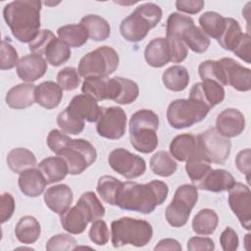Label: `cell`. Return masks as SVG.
Returning <instances> with one entry per match:
<instances>
[{"label": "cell", "instance_id": "cell-1", "mask_svg": "<svg viewBox=\"0 0 251 251\" xmlns=\"http://www.w3.org/2000/svg\"><path fill=\"white\" fill-rule=\"evenodd\" d=\"M168 193V184L162 180L154 179L147 183L126 181L119 191L116 206L126 211L150 214L166 201Z\"/></svg>", "mask_w": 251, "mask_h": 251}, {"label": "cell", "instance_id": "cell-2", "mask_svg": "<svg viewBox=\"0 0 251 251\" xmlns=\"http://www.w3.org/2000/svg\"><path fill=\"white\" fill-rule=\"evenodd\" d=\"M47 145L52 152L65 159L69 174L80 175L96 160L95 147L87 140L72 139L58 129H52L47 136Z\"/></svg>", "mask_w": 251, "mask_h": 251}, {"label": "cell", "instance_id": "cell-3", "mask_svg": "<svg viewBox=\"0 0 251 251\" xmlns=\"http://www.w3.org/2000/svg\"><path fill=\"white\" fill-rule=\"evenodd\" d=\"M41 4L38 0H17L4 7V20L20 42L29 43L38 34Z\"/></svg>", "mask_w": 251, "mask_h": 251}, {"label": "cell", "instance_id": "cell-4", "mask_svg": "<svg viewBox=\"0 0 251 251\" xmlns=\"http://www.w3.org/2000/svg\"><path fill=\"white\" fill-rule=\"evenodd\" d=\"M105 216V208L92 191L84 192L78 199L75 206L69 208L60 215L63 228L72 233H82L87 225Z\"/></svg>", "mask_w": 251, "mask_h": 251}, {"label": "cell", "instance_id": "cell-5", "mask_svg": "<svg viewBox=\"0 0 251 251\" xmlns=\"http://www.w3.org/2000/svg\"><path fill=\"white\" fill-rule=\"evenodd\" d=\"M162 9L155 3H143L137 6L120 25L122 36L130 42L143 40L148 31L154 28L162 19Z\"/></svg>", "mask_w": 251, "mask_h": 251}, {"label": "cell", "instance_id": "cell-6", "mask_svg": "<svg viewBox=\"0 0 251 251\" xmlns=\"http://www.w3.org/2000/svg\"><path fill=\"white\" fill-rule=\"evenodd\" d=\"M159 117L152 110L141 109L131 115L129 120V140L138 152L148 154L158 146L157 129Z\"/></svg>", "mask_w": 251, "mask_h": 251}, {"label": "cell", "instance_id": "cell-7", "mask_svg": "<svg viewBox=\"0 0 251 251\" xmlns=\"http://www.w3.org/2000/svg\"><path fill=\"white\" fill-rule=\"evenodd\" d=\"M152 236V226L144 220L123 217L111 224V239L115 248L125 245L142 247L149 243Z\"/></svg>", "mask_w": 251, "mask_h": 251}, {"label": "cell", "instance_id": "cell-8", "mask_svg": "<svg viewBox=\"0 0 251 251\" xmlns=\"http://www.w3.org/2000/svg\"><path fill=\"white\" fill-rule=\"evenodd\" d=\"M120 58L116 50L110 46H100L85 54L78 63L77 73L82 77H108L118 68Z\"/></svg>", "mask_w": 251, "mask_h": 251}, {"label": "cell", "instance_id": "cell-9", "mask_svg": "<svg viewBox=\"0 0 251 251\" xmlns=\"http://www.w3.org/2000/svg\"><path fill=\"white\" fill-rule=\"evenodd\" d=\"M209 111L210 109L198 100L176 99L168 107L167 120L174 128H185L203 121Z\"/></svg>", "mask_w": 251, "mask_h": 251}, {"label": "cell", "instance_id": "cell-10", "mask_svg": "<svg viewBox=\"0 0 251 251\" xmlns=\"http://www.w3.org/2000/svg\"><path fill=\"white\" fill-rule=\"evenodd\" d=\"M198 200V188L193 184L179 185L173 200L165 211V217L170 226L180 227L186 225L191 210Z\"/></svg>", "mask_w": 251, "mask_h": 251}, {"label": "cell", "instance_id": "cell-11", "mask_svg": "<svg viewBox=\"0 0 251 251\" xmlns=\"http://www.w3.org/2000/svg\"><path fill=\"white\" fill-rule=\"evenodd\" d=\"M197 150L211 163L223 164L229 156L231 142L216 127H211L196 136Z\"/></svg>", "mask_w": 251, "mask_h": 251}, {"label": "cell", "instance_id": "cell-12", "mask_svg": "<svg viewBox=\"0 0 251 251\" xmlns=\"http://www.w3.org/2000/svg\"><path fill=\"white\" fill-rule=\"evenodd\" d=\"M108 163L116 173L127 179L139 177L146 171L145 160L125 148H116L111 151Z\"/></svg>", "mask_w": 251, "mask_h": 251}, {"label": "cell", "instance_id": "cell-13", "mask_svg": "<svg viewBox=\"0 0 251 251\" xmlns=\"http://www.w3.org/2000/svg\"><path fill=\"white\" fill-rule=\"evenodd\" d=\"M126 115L121 107H103L97 121V133L107 139H120L126 133Z\"/></svg>", "mask_w": 251, "mask_h": 251}, {"label": "cell", "instance_id": "cell-14", "mask_svg": "<svg viewBox=\"0 0 251 251\" xmlns=\"http://www.w3.org/2000/svg\"><path fill=\"white\" fill-rule=\"evenodd\" d=\"M81 91L83 94L93 97L96 101L110 99L117 102L122 92L121 76L113 78L100 76L85 77L82 82Z\"/></svg>", "mask_w": 251, "mask_h": 251}, {"label": "cell", "instance_id": "cell-15", "mask_svg": "<svg viewBox=\"0 0 251 251\" xmlns=\"http://www.w3.org/2000/svg\"><path fill=\"white\" fill-rule=\"evenodd\" d=\"M228 205L247 230L251 228V192L247 185L235 182L228 190Z\"/></svg>", "mask_w": 251, "mask_h": 251}, {"label": "cell", "instance_id": "cell-16", "mask_svg": "<svg viewBox=\"0 0 251 251\" xmlns=\"http://www.w3.org/2000/svg\"><path fill=\"white\" fill-rule=\"evenodd\" d=\"M219 62L223 68L226 85H230L241 92L251 89L250 69L243 67L232 58H222Z\"/></svg>", "mask_w": 251, "mask_h": 251}, {"label": "cell", "instance_id": "cell-17", "mask_svg": "<svg viewBox=\"0 0 251 251\" xmlns=\"http://www.w3.org/2000/svg\"><path fill=\"white\" fill-rule=\"evenodd\" d=\"M226 92L224 86L213 80H202L193 84L189 92V98L198 100L209 109L222 103Z\"/></svg>", "mask_w": 251, "mask_h": 251}, {"label": "cell", "instance_id": "cell-18", "mask_svg": "<svg viewBox=\"0 0 251 251\" xmlns=\"http://www.w3.org/2000/svg\"><path fill=\"white\" fill-rule=\"evenodd\" d=\"M245 128V117L237 109L228 108L222 111L216 120V129L224 136H238Z\"/></svg>", "mask_w": 251, "mask_h": 251}, {"label": "cell", "instance_id": "cell-19", "mask_svg": "<svg viewBox=\"0 0 251 251\" xmlns=\"http://www.w3.org/2000/svg\"><path fill=\"white\" fill-rule=\"evenodd\" d=\"M47 71V62L40 55L29 54L20 59L17 65V74L19 77L31 83L42 77Z\"/></svg>", "mask_w": 251, "mask_h": 251}, {"label": "cell", "instance_id": "cell-20", "mask_svg": "<svg viewBox=\"0 0 251 251\" xmlns=\"http://www.w3.org/2000/svg\"><path fill=\"white\" fill-rule=\"evenodd\" d=\"M74 194L71 187L67 184H57L47 188L44 192V202L54 213L62 215L72 205Z\"/></svg>", "mask_w": 251, "mask_h": 251}, {"label": "cell", "instance_id": "cell-21", "mask_svg": "<svg viewBox=\"0 0 251 251\" xmlns=\"http://www.w3.org/2000/svg\"><path fill=\"white\" fill-rule=\"evenodd\" d=\"M66 109L77 118L88 123L97 122L101 111L97 101L87 94L75 96Z\"/></svg>", "mask_w": 251, "mask_h": 251}, {"label": "cell", "instance_id": "cell-22", "mask_svg": "<svg viewBox=\"0 0 251 251\" xmlns=\"http://www.w3.org/2000/svg\"><path fill=\"white\" fill-rule=\"evenodd\" d=\"M234 183L235 179L228 171L212 169L202 180L196 183V187L210 192H223L228 191Z\"/></svg>", "mask_w": 251, "mask_h": 251}, {"label": "cell", "instance_id": "cell-23", "mask_svg": "<svg viewBox=\"0 0 251 251\" xmlns=\"http://www.w3.org/2000/svg\"><path fill=\"white\" fill-rule=\"evenodd\" d=\"M35 88L32 83H20L13 86L6 94V103L12 109H25L35 103Z\"/></svg>", "mask_w": 251, "mask_h": 251}, {"label": "cell", "instance_id": "cell-24", "mask_svg": "<svg viewBox=\"0 0 251 251\" xmlns=\"http://www.w3.org/2000/svg\"><path fill=\"white\" fill-rule=\"evenodd\" d=\"M146 63L153 68H162L171 62V51L166 37L152 39L144 50Z\"/></svg>", "mask_w": 251, "mask_h": 251}, {"label": "cell", "instance_id": "cell-25", "mask_svg": "<svg viewBox=\"0 0 251 251\" xmlns=\"http://www.w3.org/2000/svg\"><path fill=\"white\" fill-rule=\"evenodd\" d=\"M20 190L28 197H37L45 189L47 181L38 169H28L20 174L19 176Z\"/></svg>", "mask_w": 251, "mask_h": 251}, {"label": "cell", "instance_id": "cell-26", "mask_svg": "<svg viewBox=\"0 0 251 251\" xmlns=\"http://www.w3.org/2000/svg\"><path fill=\"white\" fill-rule=\"evenodd\" d=\"M62 98L63 89L54 81H43L35 88V103L47 110L58 107Z\"/></svg>", "mask_w": 251, "mask_h": 251}, {"label": "cell", "instance_id": "cell-27", "mask_svg": "<svg viewBox=\"0 0 251 251\" xmlns=\"http://www.w3.org/2000/svg\"><path fill=\"white\" fill-rule=\"evenodd\" d=\"M38 170L45 177L47 183H55L63 180L69 174V167L64 158L60 156L47 157L38 165Z\"/></svg>", "mask_w": 251, "mask_h": 251}, {"label": "cell", "instance_id": "cell-28", "mask_svg": "<svg viewBox=\"0 0 251 251\" xmlns=\"http://www.w3.org/2000/svg\"><path fill=\"white\" fill-rule=\"evenodd\" d=\"M197 151L196 136L190 133L176 135L170 144L171 155L179 162H186Z\"/></svg>", "mask_w": 251, "mask_h": 251}, {"label": "cell", "instance_id": "cell-29", "mask_svg": "<svg viewBox=\"0 0 251 251\" xmlns=\"http://www.w3.org/2000/svg\"><path fill=\"white\" fill-rule=\"evenodd\" d=\"M41 233L39 222L32 216L22 217L16 225L17 239L24 244H32L37 241Z\"/></svg>", "mask_w": 251, "mask_h": 251}, {"label": "cell", "instance_id": "cell-30", "mask_svg": "<svg viewBox=\"0 0 251 251\" xmlns=\"http://www.w3.org/2000/svg\"><path fill=\"white\" fill-rule=\"evenodd\" d=\"M179 37L184 42L186 47L195 53H204L210 46L209 37L203 30L193 24L187 25L179 33Z\"/></svg>", "mask_w": 251, "mask_h": 251}, {"label": "cell", "instance_id": "cell-31", "mask_svg": "<svg viewBox=\"0 0 251 251\" xmlns=\"http://www.w3.org/2000/svg\"><path fill=\"white\" fill-rule=\"evenodd\" d=\"M7 165L16 174L33 168L36 165L35 155L28 149L19 147L12 149L7 155Z\"/></svg>", "mask_w": 251, "mask_h": 251}, {"label": "cell", "instance_id": "cell-32", "mask_svg": "<svg viewBox=\"0 0 251 251\" xmlns=\"http://www.w3.org/2000/svg\"><path fill=\"white\" fill-rule=\"evenodd\" d=\"M162 81L165 87L171 91H182L189 83L188 71L179 65L172 66L163 73Z\"/></svg>", "mask_w": 251, "mask_h": 251}, {"label": "cell", "instance_id": "cell-33", "mask_svg": "<svg viewBox=\"0 0 251 251\" xmlns=\"http://www.w3.org/2000/svg\"><path fill=\"white\" fill-rule=\"evenodd\" d=\"M79 24L86 28L89 38L94 41H103L110 36L111 27L109 23L98 15H86L80 20Z\"/></svg>", "mask_w": 251, "mask_h": 251}, {"label": "cell", "instance_id": "cell-34", "mask_svg": "<svg viewBox=\"0 0 251 251\" xmlns=\"http://www.w3.org/2000/svg\"><path fill=\"white\" fill-rule=\"evenodd\" d=\"M57 34L69 47L74 48L81 47L89 38L86 28L81 24L63 25L58 28Z\"/></svg>", "mask_w": 251, "mask_h": 251}, {"label": "cell", "instance_id": "cell-35", "mask_svg": "<svg viewBox=\"0 0 251 251\" xmlns=\"http://www.w3.org/2000/svg\"><path fill=\"white\" fill-rule=\"evenodd\" d=\"M219 224L218 214L209 208L200 210L192 220V229L198 235H210Z\"/></svg>", "mask_w": 251, "mask_h": 251}, {"label": "cell", "instance_id": "cell-36", "mask_svg": "<svg viewBox=\"0 0 251 251\" xmlns=\"http://www.w3.org/2000/svg\"><path fill=\"white\" fill-rule=\"evenodd\" d=\"M199 24L201 29L207 36L218 40L224 31L226 18L217 12L208 11L200 16Z\"/></svg>", "mask_w": 251, "mask_h": 251}, {"label": "cell", "instance_id": "cell-37", "mask_svg": "<svg viewBox=\"0 0 251 251\" xmlns=\"http://www.w3.org/2000/svg\"><path fill=\"white\" fill-rule=\"evenodd\" d=\"M212 170L211 162L198 150L185 164V171L193 183H198Z\"/></svg>", "mask_w": 251, "mask_h": 251}, {"label": "cell", "instance_id": "cell-38", "mask_svg": "<svg viewBox=\"0 0 251 251\" xmlns=\"http://www.w3.org/2000/svg\"><path fill=\"white\" fill-rule=\"evenodd\" d=\"M243 36L239 23L232 18H226V25L218 39L219 44L228 51H233Z\"/></svg>", "mask_w": 251, "mask_h": 251}, {"label": "cell", "instance_id": "cell-39", "mask_svg": "<svg viewBox=\"0 0 251 251\" xmlns=\"http://www.w3.org/2000/svg\"><path fill=\"white\" fill-rule=\"evenodd\" d=\"M150 169L153 174L162 177H168L176 173L177 164L167 151L161 150L151 157Z\"/></svg>", "mask_w": 251, "mask_h": 251}, {"label": "cell", "instance_id": "cell-40", "mask_svg": "<svg viewBox=\"0 0 251 251\" xmlns=\"http://www.w3.org/2000/svg\"><path fill=\"white\" fill-rule=\"evenodd\" d=\"M45 60L53 67H59L65 64L72 55L70 47L60 38L55 37L47 46L45 52Z\"/></svg>", "mask_w": 251, "mask_h": 251}, {"label": "cell", "instance_id": "cell-41", "mask_svg": "<svg viewBox=\"0 0 251 251\" xmlns=\"http://www.w3.org/2000/svg\"><path fill=\"white\" fill-rule=\"evenodd\" d=\"M123 182L112 176H102L98 179L96 190L104 202L116 206L117 197Z\"/></svg>", "mask_w": 251, "mask_h": 251}, {"label": "cell", "instance_id": "cell-42", "mask_svg": "<svg viewBox=\"0 0 251 251\" xmlns=\"http://www.w3.org/2000/svg\"><path fill=\"white\" fill-rule=\"evenodd\" d=\"M57 125L63 133L76 135L84 129L85 121L77 118L69 110L65 109L57 116Z\"/></svg>", "mask_w": 251, "mask_h": 251}, {"label": "cell", "instance_id": "cell-43", "mask_svg": "<svg viewBox=\"0 0 251 251\" xmlns=\"http://www.w3.org/2000/svg\"><path fill=\"white\" fill-rule=\"evenodd\" d=\"M198 73L202 80H213L221 85H226L225 74L219 60L202 62L198 67Z\"/></svg>", "mask_w": 251, "mask_h": 251}, {"label": "cell", "instance_id": "cell-44", "mask_svg": "<svg viewBox=\"0 0 251 251\" xmlns=\"http://www.w3.org/2000/svg\"><path fill=\"white\" fill-rule=\"evenodd\" d=\"M80 75L73 67H66L62 69L57 75V83L59 86L66 91H71L75 88L80 83Z\"/></svg>", "mask_w": 251, "mask_h": 251}, {"label": "cell", "instance_id": "cell-45", "mask_svg": "<svg viewBox=\"0 0 251 251\" xmlns=\"http://www.w3.org/2000/svg\"><path fill=\"white\" fill-rule=\"evenodd\" d=\"M76 240L71 234L60 233L52 236L46 243V250L48 251H69L75 250L76 247Z\"/></svg>", "mask_w": 251, "mask_h": 251}, {"label": "cell", "instance_id": "cell-46", "mask_svg": "<svg viewBox=\"0 0 251 251\" xmlns=\"http://www.w3.org/2000/svg\"><path fill=\"white\" fill-rule=\"evenodd\" d=\"M88 235L90 240L99 246H103L108 243L110 238V232L107 224L99 219L92 222L90 229L88 231Z\"/></svg>", "mask_w": 251, "mask_h": 251}, {"label": "cell", "instance_id": "cell-47", "mask_svg": "<svg viewBox=\"0 0 251 251\" xmlns=\"http://www.w3.org/2000/svg\"><path fill=\"white\" fill-rule=\"evenodd\" d=\"M1 55H0V69L11 70L19 63V56L17 50L6 40L1 41Z\"/></svg>", "mask_w": 251, "mask_h": 251}, {"label": "cell", "instance_id": "cell-48", "mask_svg": "<svg viewBox=\"0 0 251 251\" xmlns=\"http://www.w3.org/2000/svg\"><path fill=\"white\" fill-rule=\"evenodd\" d=\"M170 51H171V62L181 63L187 57L188 50L184 42L180 37L175 35H166Z\"/></svg>", "mask_w": 251, "mask_h": 251}, {"label": "cell", "instance_id": "cell-49", "mask_svg": "<svg viewBox=\"0 0 251 251\" xmlns=\"http://www.w3.org/2000/svg\"><path fill=\"white\" fill-rule=\"evenodd\" d=\"M122 92L116 103L121 105H127L136 100L139 94V87L137 83L131 79L121 77Z\"/></svg>", "mask_w": 251, "mask_h": 251}, {"label": "cell", "instance_id": "cell-50", "mask_svg": "<svg viewBox=\"0 0 251 251\" xmlns=\"http://www.w3.org/2000/svg\"><path fill=\"white\" fill-rule=\"evenodd\" d=\"M55 34L50 29L39 30L36 37L28 43V49L32 54L43 55L48 44L55 38Z\"/></svg>", "mask_w": 251, "mask_h": 251}, {"label": "cell", "instance_id": "cell-51", "mask_svg": "<svg viewBox=\"0 0 251 251\" xmlns=\"http://www.w3.org/2000/svg\"><path fill=\"white\" fill-rule=\"evenodd\" d=\"M220 243L225 251H235L239 245L238 235L230 226L226 227L220 235Z\"/></svg>", "mask_w": 251, "mask_h": 251}, {"label": "cell", "instance_id": "cell-52", "mask_svg": "<svg viewBox=\"0 0 251 251\" xmlns=\"http://www.w3.org/2000/svg\"><path fill=\"white\" fill-rule=\"evenodd\" d=\"M1 223L4 224L11 219L15 211V200L11 193L3 192L0 197Z\"/></svg>", "mask_w": 251, "mask_h": 251}, {"label": "cell", "instance_id": "cell-53", "mask_svg": "<svg viewBox=\"0 0 251 251\" xmlns=\"http://www.w3.org/2000/svg\"><path fill=\"white\" fill-rule=\"evenodd\" d=\"M250 157H251V152L249 148L243 149L235 157V165L238 171L245 175L246 180L248 183H250V171H251V166H250Z\"/></svg>", "mask_w": 251, "mask_h": 251}, {"label": "cell", "instance_id": "cell-54", "mask_svg": "<svg viewBox=\"0 0 251 251\" xmlns=\"http://www.w3.org/2000/svg\"><path fill=\"white\" fill-rule=\"evenodd\" d=\"M186 247L189 251H213L215 243L209 237L193 236L188 239Z\"/></svg>", "mask_w": 251, "mask_h": 251}, {"label": "cell", "instance_id": "cell-55", "mask_svg": "<svg viewBox=\"0 0 251 251\" xmlns=\"http://www.w3.org/2000/svg\"><path fill=\"white\" fill-rule=\"evenodd\" d=\"M250 35L249 33H243V36L235 49L232 51L239 59L244 61L247 64H250V56H251V51H250Z\"/></svg>", "mask_w": 251, "mask_h": 251}, {"label": "cell", "instance_id": "cell-56", "mask_svg": "<svg viewBox=\"0 0 251 251\" xmlns=\"http://www.w3.org/2000/svg\"><path fill=\"white\" fill-rule=\"evenodd\" d=\"M205 2L202 0H178L176 2V8L186 14H197L204 8Z\"/></svg>", "mask_w": 251, "mask_h": 251}, {"label": "cell", "instance_id": "cell-57", "mask_svg": "<svg viewBox=\"0 0 251 251\" xmlns=\"http://www.w3.org/2000/svg\"><path fill=\"white\" fill-rule=\"evenodd\" d=\"M154 250H176L180 251L181 245L177 240L174 238H164L158 242V244L154 247Z\"/></svg>", "mask_w": 251, "mask_h": 251}]
</instances>
